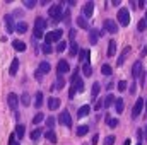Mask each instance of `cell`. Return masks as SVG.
Returning a JSON list of instances; mask_svg holds the SVG:
<instances>
[{
  "mask_svg": "<svg viewBox=\"0 0 147 145\" xmlns=\"http://www.w3.org/2000/svg\"><path fill=\"white\" fill-rule=\"evenodd\" d=\"M41 50H43V53H45V55H50V53L53 51V48H51L50 44H43V48H41Z\"/></svg>",
  "mask_w": 147,
  "mask_h": 145,
  "instance_id": "7bdbcfd3",
  "label": "cell"
},
{
  "mask_svg": "<svg viewBox=\"0 0 147 145\" xmlns=\"http://www.w3.org/2000/svg\"><path fill=\"white\" fill-rule=\"evenodd\" d=\"M101 106H103V101H98V103H96V106H94V109H96V111H99Z\"/></svg>",
  "mask_w": 147,
  "mask_h": 145,
  "instance_id": "681fc988",
  "label": "cell"
},
{
  "mask_svg": "<svg viewBox=\"0 0 147 145\" xmlns=\"http://www.w3.org/2000/svg\"><path fill=\"white\" fill-rule=\"evenodd\" d=\"M144 21H146V24H147V12H146V19H144Z\"/></svg>",
  "mask_w": 147,
  "mask_h": 145,
  "instance_id": "9f6ffc18",
  "label": "cell"
},
{
  "mask_svg": "<svg viewBox=\"0 0 147 145\" xmlns=\"http://www.w3.org/2000/svg\"><path fill=\"white\" fill-rule=\"evenodd\" d=\"M48 108L51 109V111L58 109L60 108V99H57V97H50V99H48Z\"/></svg>",
  "mask_w": 147,
  "mask_h": 145,
  "instance_id": "2e32d148",
  "label": "cell"
},
{
  "mask_svg": "<svg viewBox=\"0 0 147 145\" xmlns=\"http://www.w3.org/2000/svg\"><path fill=\"white\" fill-rule=\"evenodd\" d=\"M137 29H139L140 33L147 29V24H146V21H144V19H140V21H139V24H137Z\"/></svg>",
  "mask_w": 147,
  "mask_h": 145,
  "instance_id": "60d3db41",
  "label": "cell"
},
{
  "mask_svg": "<svg viewBox=\"0 0 147 145\" xmlns=\"http://www.w3.org/2000/svg\"><path fill=\"white\" fill-rule=\"evenodd\" d=\"M48 15H50L55 22H58L60 19H63V7H62V3L51 5V7L48 9Z\"/></svg>",
  "mask_w": 147,
  "mask_h": 145,
  "instance_id": "6da1fadb",
  "label": "cell"
},
{
  "mask_svg": "<svg viewBox=\"0 0 147 145\" xmlns=\"http://www.w3.org/2000/svg\"><path fill=\"white\" fill-rule=\"evenodd\" d=\"M115 53H116V43H115V39H111L108 44V56H115Z\"/></svg>",
  "mask_w": 147,
  "mask_h": 145,
  "instance_id": "cb8c5ba5",
  "label": "cell"
},
{
  "mask_svg": "<svg viewBox=\"0 0 147 145\" xmlns=\"http://www.w3.org/2000/svg\"><path fill=\"white\" fill-rule=\"evenodd\" d=\"M24 5H26L28 9H33V7L36 5V2H34V0H24Z\"/></svg>",
  "mask_w": 147,
  "mask_h": 145,
  "instance_id": "bcb514c9",
  "label": "cell"
},
{
  "mask_svg": "<svg viewBox=\"0 0 147 145\" xmlns=\"http://www.w3.org/2000/svg\"><path fill=\"white\" fill-rule=\"evenodd\" d=\"M69 70H70L69 62H67V60H60L58 65H57V72H58V75H63V73H67Z\"/></svg>",
  "mask_w": 147,
  "mask_h": 145,
  "instance_id": "ba28073f",
  "label": "cell"
},
{
  "mask_svg": "<svg viewBox=\"0 0 147 145\" xmlns=\"http://www.w3.org/2000/svg\"><path fill=\"white\" fill-rule=\"evenodd\" d=\"M82 72H84V75H86V77H89V75L92 73V67H91L89 63H84V67H82Z\"/></svg>",
  "mask_w": 147,
  "mask_h": 145,
  "instance_id": "d590c367",
  "label": "cell"
},
{
  "mask_svg": "<svg viewBox=\"0 0 147 145\" xmlns=\"http://www.w3.org/2000/svg\"><path fill=\"white\" fill-rule=\"evenodd\" d=\"M130 50H132L130 46H125V48H123V53L120 55V58H118V62H116V65H118V67H121V65H123V62H125V58H127V56L130 55Z\"/></svg>",
  "mask_w": 147,
  "mask_h": 145,
  "instance_id": "7c38bea8",
  "label": "cell"
},
{
  "mask_svg": "<svg viewBox=\"0 0 147 145\" xmlns=\"http://www.w3.org/2000/svg\"><path fill=\"white\" fill-rule=\"evenodd\" d=\"M43 118H45V114H43V113H38L36 116L33 118V123H34V125H38V123H41V121H43Z\"/></svg>",
  "mask_w": 147,
  "mask_h": 145,
  "instance_id": "b9f144b4",
  "label": "cell"
},
{
  "mask_svg": "<svg viewBox=\"0 0 147 145\" xmlns=\"http://www.w3.org/2000/svg\"><path fill=\"white\" fill-rule=\"evenodd\" d=\"M142 70H144V68H142V62L137 60V62L134 63V68H132V77H134V79H139V75L142 73Z\"/></svg>",
  "mask_w": 147,
  "mask_h": 145,
  "instance_id": "30bf717a",
  "label": "cell"
},
{
  "mask_svg": "<svg viewBox=\"0 0 147 145\" xmlns=\"http://www.w3.org/2000/svg\"><path fill=\"white\" fill-rule=\"evenodd\" d=\"M63 85H65V79H63L62 75H58V79H57V85H55V87H60V89H62ZM55 87H53V91H55Z\"/></svg>",
  "mask_w": 147,
  "mask_h": 145,
  "instance_id": "ab89813d",
  "label": "cell"
},
{
  "mask_svg": "<svg viewBox=\"0 0 147 145\" xmlns=\"http://www.w3.org/2000/svg\"><path fill=\"white\" fill-rule=\"evenodd\" d=\"M118 91H121V92L127 91V82H125V80H120V82H118Z\"/></svg>",
  "mask_w": 147,
  "mask_h": 145,
  "instance_id": "f6af8a7d",
  "label": "cell"
},
{
  "mask_svg": "<svg viewBox=\"0 0 147 145\" xmlns=\"http://www.w3.org/2000/svg\"><path fill=\"white\" fill-rule=\"evenodd\" d=\"M92 9H94V3H92V2H87V3L84 5V9H82V12H84V15H87V17H91V15H92Z\"/></svg>",
  "mask_w": 147,
  "mask_h": 145,
  "instance_id": "ac0fdd59",
  "label": "cell"
},
{
  "mask_svg": "<svg viewBox=\"0 0 147 145\" xmlns=\"http://www.w3.org/2000/svg\"><path fill=\"white\" fill-rule=\"evenodd\" d=\"M62 29H55V31H50V33H46V36H45V44H50V43H53V41H60V38H62Z\"/></svg>",
  "mask_w": 147,
  "mask_h": 145,
  "instance_id": "3957f363",
  "label": "cell"
},
{
  "mask_svg": "<svg viewBox=\"0 0 147 145\" xmlns=\"http://www.w3.org/2000/svg\"><path fill=\"white\" fill-rule=\"evenodd\" d=\"M60 123L62 125H65V126H72V118H70V113L67 111V109H63L62 113H60Z\"/></svg>",
  "mask_w": 147,
  "mask_h": 145,
  "instance_id": "52a82bcc",
  "label": "cell"
},
{
  "mask_svg": "<svg viewBox=\"0 0 147 145\" xmlns=\"http://www.w3.org/2000/svg\"><path fill=\"white\" fill-rule=\"evenodd\" d=\"M55 123H57V119H55L53 116H48V118H46V126H48L50 130H51V128L55 126Z\"/></svg>",
  "mask_w": 147,
  "mask_h": 145,
  "instance_id": "f35d334b",
  "label": "cell"
},
{
  "mask_svg": "<svg viewBox=\"0 0 147 145\" xmlns=\"http://www.w3.org/2000/svg\"><path fill=\"white\" fill-rule=\"evenodd\" d=\"M147 55V46H144V48H142V51H140V56H142V58H144V56H146Z\"/></svg>",
  "mask_w": 147,
  "mask_h": 145,
  "instance_id": "816d5d0a",
  "label": "cell"
},
{
  "mask_svg": "<svg viewBox=\"0 0 147 145\" xmlns=\"http://www.w3.org/2000/svg\"><path fill=\"white\" fill-rule=\"evenodd\" d=\"M41 135H43V130H41V128H34V130L31 132V140H38Z\"/></svg>",
  "mask_w": 147,
  "mask_h": 145,
  "instance_id": "1f68e13d",
  "label": "cell"
},
{
  "mask_svg": "<svg viewBox=\"0 0 147 145\" xmlns=\"http://www.w3.org/2000/svg\"><path fill=\"white\" fill-rule=\"evenodd\" d=\"M99 34H103V33H99L98 29H91V31H89V43H91V44H96L98 39H99Z\"/></svg>",
  "mask_w": 147,
  "mask_h": 145,
  "instance_id": "4fadbf2b",
  "label": "cell"
},
{
  "mask_svg": "<svg viewBox=\"0 0 147 145\" xmlns=\"http://www.w3.org/2000/svg\"><path fill=\"white\" fill-rule=\"evenodd\" d=\"M137 145H142V142H139V144H137Z\"/></svg>",
  "mask_w": 147,
  "mask_h": 145,
  "instance_id": "6f0895ef",
  "label": "cell"
},
{
  "mask_svg": "<svg viewBox=\"0 0 147 145\" xmlns=\"http://www.w3.org/2000/svg\"><path fill=\"white\" fill-rule=\"evenodd\" d=\"M65 48H67V43H65V41H58V46L55 48V51L62 53V51H65Z\"/></svg>",
  "mask_w": 147,
  "mask_h": 145,
  "instance_id": "74e56055",
  "label": "cell"
},
{
  "mask_svg": "<svg viewBox=\"0 0 147 145\" xmlns=\"http://www.w3.org/2000/svg\"><path fill=\"white\" fill-rule=\"evenodd\" d=\"M115 144V137L113 135H108L106 138H105V145H113Z\"/></svg>",
  "mask_w": 147,
  "mask_h": 145,
  "instance_id": "ee69618b",
  "label": "cell"
},
{
  "mask_svg": "<svg viewBox=\"0 0 147 145\" xmlns=\"http://www.w3.org/2000/svg\"><path fill=\"white\" fill-rule=\"evenodd\" d=\"M99 89H101V84H99V82H94V84H92V91H91V96H92V99H96V97H98V94H99Z\"/></svg>",
  "mask_w": 147,
  "mask_h": 145,
  "instance_id": "7402d4cb",
  "label": "cell"
},
{
  "mask_svg": "<svg viewBox=\"0 0 147 145\" xmlns=\"http://www.w3.org/2000/svg\"><path fill=\"white\" fill-rule=\"evenodd\" d=\"M21 103H22L24 106H29V104H31V96H29V92H22V96H21Z\"/></svg>",
  "mask_w": 147,
  "mask_h": 145,
  "instance_id": "d4e9b609",
  "label": "cell"
},
{
  "mask_svg": "<svg viewBox=\"0 0 147 145\" xmlns=\"http://www.w3.org/2000/svg\"><path fill=\"white\" fill-rule=\"evenodd\" d=\"M34 106L36 108L43 106V92H36V96H34Z\"/></svg>",
  "mask_w": 147,
  "mask_h": 145,
  "instance_id": "4316f807",
  "label": "cell"
},
{
  "mask_svg": "<svg viewBox=\"0 0 147 145\" xmlns=\"http://www.w3.org/2000/svg\"><path fill=\"white\" fill-rule=\"evenodd\" d=\"M118 22L121 26H128L130 24V12H128V9H120L118 10Z\"/></svg>",
  "mask_w": 147,
  "mask_h": 145,
  "instance_id": "277c9868",
  "label": "cell"
},
{
  "mask_svg": "<svg viewBox=\"0 0 147 145\" xmlns=\"http://www.w3.org/2000/svg\"><path fill=\"white\" fill-rule=\"evenodd\" d=\"M123 104H125V103H123V99H121V97H118V99L115 101V108H116V113H118V114H120V113H123Z\"/></svg>",
  "mask_w": 147,
  "mask_h": 145,
  "instance_id": "83f0119b",
  "label": "cell"
},
{
  "mask_svg": "<svg viewBox=\"0 0 147 145\" xmlns=\"http://www.w3.org/2000/svg\"><path fill=\"white\" fill-rule=\"evenodd\" d=\"M24 132H26V126H24V125H17V126H16V133H14V135H16V137H19V140H21V138L24 137Z\"/></svg>",
  "mask_w": 147,
  "mask_h": 145,
  "instance_id": "603a6c76",
  "label": "cell"
},
{
  "mask_svg": "<svg viewBox=\"0 0 147 145\" xmlns=\"http://www.w3.org/2000/svg\"><path fill=\"white\" fill-rule=\"evenodd\" d=\"M101 73H103V75H111V73H113V68H111L110 65H103V67H101Z\"/></svg>",
  "mask_w": 147,
  "mask_h": 145,
  "instance_id": "8d00e7d4",
  "label": "cell"
},
{
  "mask_svg": "<svg viewBox=\"0 0 147 145\" xmlns=\"http://www.w3.org/2000/svg\"><path fill=\"white\" fill-rule=\"evenodd\" d=\"M72 87H74L75 92H82V91H84V82H82L80 77H77V79L72 82Z\"/></svg>",
  "mask_w": 147,
  "mask_h": 145,
  "instance_id": "5bb4252c",
  "label": "cell"
},
{
  "mask_svg": "<svg viewBox=\"0 0 147 145\" xmlns=\"http://www.w3.org/2000/svg\"><path fill=\"white\" fill-rule=\"evenodd\" d=\"M3 22H5L7 33H14L16 26H14V19H12V15H5V17H3Z\"/></svg>",
  "mask_w": 147,
  "mask_h": 145,
  "instance_id": "8fae6325",
  "label": "cell"
},
{
  "mask_svg": "<svg viewBox=\"0 0 147 145\" xmlns=\"http://www.w3.org/2000/svg\"><path fill=\"white\" fill-rule=\"evenodd\" d=\"M113 103H115V96H113V94H110V96H106V99L103 101V106L110 108V106H113Z\"/></svg>",
  "mask_w": 147,
  "mask_h": 145,
  "instance_id": "4dcf8cb0",
  "label": "cell"
},
{
  "mask_svg": "<svg viewBox=\"0 0 147 145\" xmlns=\"http://www.w3.org/2000/svg\"><path fill=\"white\" fill-rule=\"evenodd\" d=\"M12 46H14V50H17V51H26V43H22V41H19V39H16V41L12 43Z\"/></svg>",
  "mask_w": 147,
  "mask_h": 145,
  "instance_id": "44dd1931",
  "label": "cell"
},
{
  "mask_svg": "<svg viewBox=\"0 0 147 145\" xmlns=\"http://www.w3.org/2000/svg\"><path fill=\"white\" fill-rule=\"evenodd\" d=\"M19 63H21L19 58H14V60H12L10 68H9V73H10V75H16V73H17V70H19Z\"/></svg>",
  "mask_w": 147,
  "mask_h": 145,
  "instance_id": "9a60e30c",
  "label": "cell"
},
{
  "mask_svg": "<svg viewBox=\"0 0 147 145\" xmlns=\"http://www.w3.org/2000/svg\"><path fill=\"white\" fill-rule=\"evenodd\" d=\"M46 21L43 19V17H38L36 19V22H34V38H43L45 34H43V31H45V28H46Z\"/></svg>",
  "mask_w": 147,
  "mask_h": 145,
  "instance_id": "7a4b0ae2",
  "label": "cell"
},
{
  "mask_svg": "<svg viewBox=\"0 0 147 145\" xmlns=\"http://www.w3.org/2000/svg\"><path fill=\"white\" fill-rule=\"evenodd\" d=\"M142 109H144V99L142 97H139L137 99V103L134 104V109H132V118L135 119V118H139L140 116V113H142Z\"/></svg>",
  "mask_w": 147,
  "mask_h": 145,
  "instance_id": "5b68a950",
  "label": "cell"
},
{
  "mask_svg": "<svg viewBox=\"0 0 147 145\" xmlns=\"http://www.w3.org/2000/svg\"><path fill=\"white\" fill-rule=\"evenodd\" d=\"M75 22H77V26H79V28H82V29H87V28H89V22H87L84 17H77V21H75Z\"/></svg>",
  "mask_w": 147,
  "mask_h": 145,
  "instance_id": "f1b7e54d",
  "label": "cell"
},
{
  "mask_svg": "<svg viewBox=\"0 0 147 145\" xmlns=\"http://www.w3.org/2000/svg\"><path fill=\"white\" fill-rule=\"evenodd\" d=\"M106 123H108V126H111V128H116L118 126V119L116 118H111V116L106 118Z\"/></svg>",
  "mask_w": 147,
  "mask_h": 145,
  "instance_id": "e575fe53",
  "label": "cell"
},
{
  "mask_svg": "<svg viewBox=\"0 0 147 145\" xmlns=\"http://www.w3.org/2000/svg\"><path fill=\"white\" fill-rule=\"evenodd\" d=\"M80 63H89V50H79Z\"/></svg>",
  "mask_w": 147,
  "mask_h": 145,
  "instance_id": "e0dca14e",
  "label": "cell"
},
{
  "mask_svg": "<svg viewBox=\"0 0 147 145\" xmlns=\"http://www.w3.org/2000/svg\"><path fill=\"white\" fill-rule=\"evenodd\" d=\"M45 135H46V138H48L51 144H57V133H55L53 130H48V132H45Z\"/></svg>",
  "mask_w": 147,
  "mask_h": 145,
  "instance_id": "484cf974",
  "label": "cell"
},
{
  "mask_svg": "<svg viewBox=\"0 0 147 145\" xmlns=\"http://www.w3.org/2000/svg\"><path fill=\"white\" fill-rule=\"evenodd\" d=\"M9 145H19L17 142H16V135H14V133L9 137Z\"/></svg>",
  "mask_w": 147,
  "mask_h": 145,
  "instance_id": "7dc6e473",
  "label": "cell"
},
{
  "mask_svg": "<svg viewBox=\"0 0 147 145\" xmlns=\"http://www.w3.org/2000/svg\"><path fill=\"white\" fill-rule=\"evenodd\" d=\"M98 140H99V135H94L92 137V145H98Z\"/></svg>",
  "mask_w": 147,
  "mask_h": 145,
  "instance_id": "f907efd6",
  "label": "cell"
},
{
  "mask_svg": "<svg viewBox=\"0 0 147 145\" xmlns=\"http://www.w3.org/2000/svg\"><path fill=\"white\" fill-rule=\"evenodd\" d=\"M144 106H146V109H147V99H146V101H144Z\"/></svg>",
  "mask_w": 147,
  "mask_h": 145,
  "instance_id": "11a10c76",
  "label": "cell"
},
{
  "mask_svg": "<svg viewBox=\"0 0 147 145\" xmlns=\"http://www.w3.org/2000/svg\"><path fill=\"white\" fill-rule=\"evenodd\" d=\"M123 145H132V142H130V138H127V140H125V144Z\"/></svg>",
  "mask_w": 147,
  "mask_h": 145,
  "instance_id": "db71d44e",
  "label": "cell"
},
{
  "mask_svg": "<svg viewBox=\"0 0 147 145\" xmlns=\"http://www.w3.org/2000/svg\"><path fill=\"white\" fill-rule=\"evenodd\" d=\"M69 53H70V56H75L77 53H79V46H77V43L72 41V44H70V50H69Z\"/></svg>",
  "mask_w": 147,
  "mask_h": 145,
  "instance_id": "836d02e7",
  "label": "cell"
},
{
  "mask_svg": "<svg viewBox=\"0 0 147 145\" xmlns=\"http://www.w3.org/2000/svg\"><path fill=\"white\" fill-rule=\"evenodd\" d=\"M89 113H91V106H87V104H86V106L79 108V111H77V116H79V118H84V116H87Z\"/></svg>",
  "mask_w": 147,
  "mask_h": 145,
  "instance_id": "ffe728a7",
  "label": "cell"
},
{
  "mask_svg": "<svg viewBox=\"0 0 147 145\" xmlns=\"http://www.w3.org/2000/svg\"><path fill=\"white\" fill-rule=\"evenodd\" d=\"M135 92H137V85L132 84V85H130V94H135Z\"/></svg>",
  "mask_w": 147,
  "mask_h": 145,
  "instance_id": "c3c4849f",
  "label": "cell"
},
{
  "mask_svg": "<svg viewBox=\"0 0 147 145\" xmlns=\"http://www.w3.org/2000/svg\"><path fill=\"white\" fill-rule=\"evenodd\" d=\"M16 31H17V33H26V31H28V24H26V22H17Z\"/></svg>",
  "mask_w": 147,
  "mask_h": 145,
  "instance_id": "d6a6232c",
  "label": "cell"
},
{
  "mask_svg": "<svg viewBox=\"0 0 147 145\" xmlns=\"http://www.w3.org/2000/svg\"><path fill=\"white\" fill-rule=\"evenodd\" d=\"M87 132H89V126H87V125H80V126L77 128V135H79V137H84Z\"/></svg>",
  "mask_w": 147,
  "mask_h": 145,
  "instance_id": "f546056e",
  "label": "cell"
},
{
  "mask_svg": "<svg viewBox=\"0 0 147 145\" xmlns=\"http://www.w3.org/2000/svg\"><path fill=\"white\" fill-rule=\"evenodd\" d=\"M74 96H75V91H74V87H72V89H70V92H69V97L74 99Z\"/></svg>",
  "mask_w": 147,
  "mask_h": 145,
  "instance_id": "f5cc1de1",
  "label": "cell"
},
{
  "mask_svg": "<svg viewBox=\"0 0 147 145\" xmlns=\"http://www.w3.org/2000/svg\"><path fill=\"white\" fill-rule=\"evenodd\" d=\"M50 70H51V65H50L48 62H41V63H39V70H38V72L41 73V75H43V73H48Z\"/></svg>",
  "mask_w": 147,
  "mask_h": 145,
  "instance_id": "d6986e66",
  "label": "cell"
},
{
  "mask_svg": "<svg viewBox=\"0 0 147 145\" xmlns=\"http://www.w3.org/2000/svg\"><path fill=\"white\" fill-rule=\"evenodd\" d=\"M103 28H105V31H108L110 34H116V33H118V26H116V22L111 21V19H106V21L103 22Z\"/></svg>",
  "mask_w": 147,
  "mask_h": 145,
  "instance_id": "8992f818",
  "label": "cell"
},
{
  "mask_svg": "<svg viewBox=\"0 0 147 145\" xmlns=\"http://www.w3.org/2000/svg\"><path fill=\"white\" fill-rule=\"evenodd\" d=\"M7 103H9V108L10 109H16L17 108V104H19V97H17V94L10 92V94L7 96Z\"/></svg>",
  "mask_w": 147,
  "mask_h": 145,
  "instance_id": "9c48e42d",
  "label": "cell"
}]
</instances>
